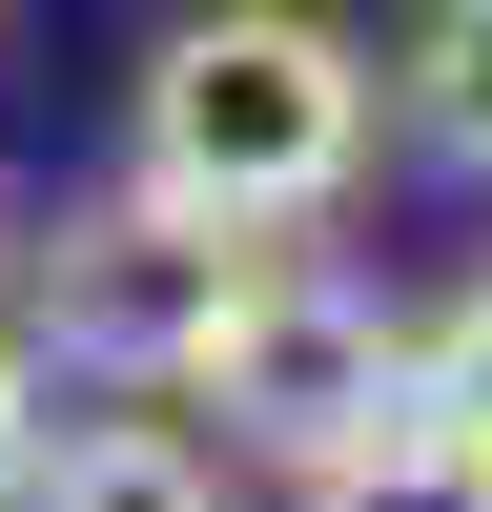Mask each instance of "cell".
<instances>
[{"label":"cell","mask_w":492,"mask_h":512,"mask_svg":"<svg viewBox=\"0 0 492 512\" xmlns=\"http://www.w3.org/2000/svg\"><path fill=\"white\" fill-rule=\"evenodd\" d=\"M21 472H41V349L0 328V512H21Z\"/></svg>","instance_id":"cell-8"},{"label":"cell","mask_w":492,"mask_h":512,"mask_svg":"<svg viewBox=\"0 0 492 512\" xmlns=\"http://www.w3.org/2000/svg\"><path fill=\"white\" fill-rule=\"evenodd\" d=\"M21 512H226V451L185 410H82V431H41Z\"/></svg>","instance_id":"cell-4"},{"label":"cell","mask_w":492,"mask_h":512,"mask_svg":"<svg viewBox=\"0 0 492 512\" xmlns=\"http://www.w3.org/2000/svg\"><path fill=\"white\" fill-rule=\"evenodd\" d=\"M308 512H492V451H451L431 410H410V431L328 451V472H308Z\"/></svg>","instance_id":"cell-6"},{"label":"cell","mask_w":492,"mask_h":512,"mask_svg":"<svg viewBox=\"0 0 492 512\" xmlns=\"http://www.w3.org/2000/svg\"><path fill=\"white\" fill-rule=\"evenodd\" d=\"M410 349H431V328H410L369 267H328V246H267V267H246V308L205 328L185 410H226V451H267V472H328V451L410 431Z\"/></svg>","instance_id":"cell-3"},{"label":"cell","mask_w":492,"mask_h":512,"mask_svg":"<svg viewBox=\"0 0 492 512\" xmlns=\"http://www.w3.org/2000/svg\"><path fill=\"white\" fill-rule=\"evenodd\" d=\"M369 123H390V82H369L349 21H308V0H205L185 41L144 62V185L205 205V226H328V205L369 185Z\"/></svg>","instance_id":"cell-1"},{"label":"cell","mask_w":492,"mask_h":512,"mask_svg":"<svg viewBox=\"0 0 492 512\" xmlns=\"http://www.w3.org/2000/svg\"><path fill=\"white\" fill-rule=\"evenodd\" d=\"M0 328H21V226H0Z\"/></svg>","instance_id":"cell-9"},{"label":"cell","mask_w":492,"mask_h":512,"mask_svg":"<svg viewBox=\"0 0 492 512\" xmlns=\"http://www.w3.org/2000/svg\"><path fill=\"white\" fill-rule=\"evenodd\" d=\"M410 410H431L451 451H492V287H472V308H431V349H410Z\"/></svg>","instance_id":"cell-7"},{"label":"cell","mask_w":492,"mask_h":512,"mask_svg":"<svg viewBox=\"0 0 492 512\" xmlns=\"http://www.w3.org/2000/svg\"><path fill=\"white\" fill-rule=\"evenodd\" d=\"M246 267H267V226H205L123 164L103 205H62V246H21V349L82 390H185L205 328L246 308Z\"/></svg>","instance_id":"cell-2"},{"label":"cell","mask_w":492,"mask_h":512,"mask_svg":"<svg viewBox=\"0 0 492 512\" xmlns=\"http://www.w3.org/2000/svg\"><path fill=\"white\" fill-rule=\"evenodd\" d=\"M390 103H410V144H431V164H472V185H492V0H431V21H410Z\"/></svg>","instance_id":"cell-5"}]
</instances>
